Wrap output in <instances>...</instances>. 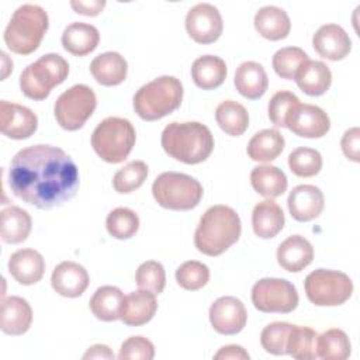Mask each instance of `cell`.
Segmentation results:
<instances>
[{
  "mask_svg": "<svg viewBox=\"0 0 360 360\" xmlns=\"http://www.w3.org/2000/svg\"><path fill=\"white\" fill-rule=\"evenodd\" d=\"M162 148L173 159L197 165L208 159L214 149V136L201 122H172L162 132Z\"/></svg>",
  "mask_w": 360,
  "mask_h": 360,
  "instance_id": "3",
  "label": "cell"
},
{
  "mask_svg": "<svg viewBox=\"0 0 360 360\" xmlns=\"http://www.w3.org/2000/svg\"><path fill=\"white\" fill-rule=\"evenodd\" d=\"M298 300L297 288L284 278H262L252 288V302L260 312L288 314L297 308Z\"/></svg>",
  "mask_w": 360,
  "mask_h": 360,
  "instance_id": "11",
  "label": "cell"
},
{
  "mask_svg": "<svg viewBox=\"0 0 360 360\" xmlns=\"http://www.w3.org/2000/svg\"><path fill=\"white\" fill-rule=\"evenodd\" d=\"M215 120L219 128L231 136L242 135L249 127L248 110L233 100H225L217 107Z\"/></svg>",
  "mask_w": 360,
  "mask_h": 360,
  "instance_id": "34",
  "label": "cell"
},
{
  "mask_svg": "<svg viewBox=\"0 0 360 360\" xmlns=\"http://www.w3.org/2000/svg\"><path fill=\"white\" fill-rule=\"evenodd\" d=\"M290 170L298 177H312L322 169V156L312 148H297L288 155Z\"/></svg>",
  "mask_w": 360,
  "mask_h": 360,
  "instance_id": "40",
  "label": "cell"
},
{
  "mask_svg": "<svg viewBox=\"0 0 360 360\" xmlns=\"http://www.w3.org/2000/svg\"><path fill=\"white\" fill-rule=\"evenodd\" d=\"M8 271L22 285L38 283L45 271V260L35 249H20L8 259Z\"/></svg>",
  "mask_w": 360,
  "mask_h": 360,
  "instance_id": "20",
  "label": "cell"
},
{
  "mask_svg": "<svg viewBox=\"0 0 360 360\" xmlns=\"http://www.w3.org/2000/svg\"><path fill=\"white\" fill-rule=\"evenodd\" d=\"M250 184L256 193L266 198L280 197L288 186L284 172L271 165L256 166L250 172Z\"/></svg>",
  "mask_w": 360,
  "mask_h": 360,
  "instance_id": "32",
  "label": "cell"
},
{
  "mask_svg": "<svg viewBox=\"0 0 360 360\" xmlns=\"http://www.w3.org/2000/svg\"><path fill=\"white\" fill-rule=\"evenodd\" d=\"M183 84L174 76H159L143 84L134 96V110L145 121H156L177 110Z\"/></svg>",
  "mask_w": 360,
  "mask_h": 360,
  "instance_id": "5",
  "label": "cell"
},
{
  "mask_svg": "<svg viewBox=\"0 0 360 360\" xmlns=\"http://www.w3.org/2000/svg\"><path fill=\"white\" fill-rule=\"evenodd\" d=\"M314 259L312 245L301 235L288 236L277 249L278 264L291 273H298L311 264Z\"/></svg>",
  "mask_w": 360,
  "mask_h": 360,
  "instance_id": "22",
  "label": "cell"
},
{
  "mask_svg": "<svg viewBox=\"0 0 360 360\" xmlns=\"http://www.w3.org/2000/svg\"><path fill=\"white\" fill-rule=\"evenodd\" d=\"M100 41L98 30L86 22H72L69 24L62 34V45L63 48L75 55L84 56L93 52Z\"/></svg>",
  "mask_w": 360,
  "mask_h": 360,
  "instance_id": "28",
  "label": "cell"
},
{
  "mask_svg": "<svg viewBox=\"0 0 360 360\" xmlns=\"http://www.w3.org/2000/svg\"><path fill=\"white\" fill-rule=\"evenodd\" d=\"M97 107V97L91 87L75 84L63 91L55 103V118L66 131L80 129Z\"/></svg>",
  "mask_w": 360,
  "mask_h": 360,
  "instance_id": "10",
  "label": "cell"
},
{
  "mask_svg": "<svg viewBox=\"0 0 360 360\" xmlns=\"http://www.w3.org/2000/svg\"><path fill=\"white\" fill-rule=\"evenodd\" d=\"M7 59H8L7 53H6V52H1V60H3V75H1V79H6L7 75H8V72L13 70V63L7 65V63H6Z\"/></svg>",
  "mask_w": 360,
  "mask_h": 360,
  "instance_id": "50",
  "label": "cell"
},
{
  "mask_svg": "<svg viewBox=\"0 0 360 360\" xmlns=\"http://www.w3.org/2000/svg\"><path fill=\"white\" fill-rule=\"evenodd\" d=\"M156 309L158 302L155 294L139 288L124 297L120 308V319L128 326H141L155 316Z\"/></svg>",
  "mask_w": 360,
  "mask_h": 360,
  "instance_id": "19",
  "label": "cell"
},
{
  "mask_svg": "<svg viewBox=\"0 0 360 360\" xmlns=\"http://www.w3.org/2000/svg\"><path fill=\"white\" fill-rule=\"evenodd\" d=\"M350 340L342 329L332 328L318 335L316 353L323 360H345L350 356Z\"/></svg>",
  "mask_w": 360,
  "mask_h": 360,
  "instance_id": "35",
  "label": "cell"
},
{
  "mask_svg": "<svg viewBox=\"0 0 360 360\" xmlns=\"http://www.w3.org/2000/svg\"><path fill=\"white\" fill-rule=\"evenodd\" d=\"M152 194L156 202L163 208L187 211L200 204L202 198V186L188 174L165 172L155 179Z\"/></svg>",
  "mask_w": 360,
  "mask_h": 360,
  "instance_id": "7",
  "label": "cell"
},
{
  "mask_svg": "<svg viewBox=\"0 0 360 360\" xmlns=\"http://www.w3.org/2000/svg\"><path fill=\"white\" fill-rule=\"evenodd\" d=\"M8 186L22 201L41 210H51L76 195L79 170L60 148L32 145L11 159Z\"/></svg>",
  "mask_w": 360,
  "mask_h": 360,
  "instance_id": "1",
  "label": "cell"
},
{
  "mask_svg": "<svg viewBox=\"0 0 360 360\" xmlns=\"http://www.w3.org/2000/svg\"><path fill=\"white\" fill-rule=\"evenodd\" d=\"M284 222V212L273 200L269 198L255 205L252 212V226L259 238H274L283 229Z\"/></svg>",
  "mask_w": 360,
  "mask_h": 360,
  "instance_id": "27",
  "label": "cell"
},
{
  "mask_svg": "<svg viewBox=\"0 0 360 360\" xmlns=\"http://www.w3.org/2000/svg\"><path fill=\"white\" fill-rule=\"evenodd\" d=\"M70 6L77 14L93 17V15H97L101 13V10L105 7V1L104 0H90V1L73 0V1H70Z\"/></svg>",
  "mask_w": 360,
  "mask_h": 360,
  "instance_id": "47",
  "label": "cell"
},
{
  "mask_svg": "<svg viewBox=\"0 0 360 360\" xmlns=\"http://www.w3.org/2000/svg\"><path fill=\"white\" fill-rule=\"evenodd\" d=\"M48 25V14L41 6L22 4L13 13L4 30V42L11 52L30 55L38 49Z\"/></svg>",
  "mask_w": 360,
  "mask_h": 360,
  "instance_id": "4",
  "label": "cell"
},
{
  "mask_svg": "<svg viewBox=\"0 0 360 360\" xmlns=\"http://www.w3.org/2000/svg\"><path fill=\"white\" fill-rule=\"evenodd\" d=\"M307 52L298 46H285L278 49L273 55V69L274 72L287 80H292L300 70V68L308 60Z\"/></svg>",
  "mask_w": 360,
  "mask_h": 360,
  "instance_id": "38",
  "label": "cell"
},
{
  "mask_svg": "<svg viewBox=\"0 0 360 360\" xmlns=\"http://www.w3.org/2000/svg\"><path fill=\"white\" fill-rule=\"evenodd\" d=\"M235 87L245 98H260L269 86V79L264 68L253 60H248L239 65L235 72Z\"/></svg>",
  "mask_w": 360,
  "mask_h": 360,
  "instance_id": "23",
  "label": "cell"
},
{
  "mask_svg": "<svg viewBox=\"0 0 360 360\" xmlns=\"http://www.w3.org/2000/svg\"><path fill=\"white\" fill-rule=\"evenodd\" d=\"M255 28L266 39H284L291 30L288 14L277 6H264L255 14Z\"/></svg>",
  "mask_w": 360,
  "mask_h": 360,
  "instance_id": "24",
  "label": "cell"
},
{
  "mask_svg": "<svg viewBox=\"0 0 360 360\" xmlns=\"http://www.w3.org/2000/svg\"><path fill=\"white\" fill-rule=\"evenodd\" d=\"M287 128L301 138H322L330 128V120L321 107L298 103L288 115Z\"/></svg>",
  "mask_w": 360,
  "mask_h": 360,
  "instance_id": "14",
  "label": "cell"
},
{
  "mask_svg": "<svg viewBox=\"0 0 360 360\" xmlns=\"http://www.w3.org/2000/svg\"><path fill=\"white\" fill-rule=\"evenodd\" d=\"M284 136L278 129L267 128L256 132L246 148L248 156L255 162H271L278 158L284 149Z\"/></svg>",
  "mask_w": 360,
  "mask_h": 360,
  "instance_id": "31",
  "label": "cell"
},
{
  "mask_svg": "<svg viewBox=\"0 0 360 360\" xmlns=\"http://www.w3.org/2000/svg\"><path fill=\"white\" fill-rule=\"evenodd\" d=\"M108 233L115 239H129L139 228V218L135 211L127 207H118L110 211L105 219Z\"/></svg>",
  "mask_w": 360,
  "mask_h": 360,
  "instance_id": "37",
  "label": "cell"
},
{
  "mask_svg": "<svg viewBox=\"0 0 360 360\" xmlns=\"http://www.w3.org/2000/svg\"><path fill=\"white\" fill-rule=\"evenodd\" d=\"M83 359H114V353L105 345H94L87 349Z\"/></svg>",
  "mask_w": 360,
  "mask_h": 360,
  "instance_id": "49",
  "label": "cell"
},
{
  "mask_svg": "<svg viewBox=\"0 0 360 360\" xmlns=\"http://www.w3.org/2000/svg\"><path fill=\"white\" fill-rule=\"evenodd\" d=\"M240 231V218L233 208L212 205L202 214L197 225L194 245L207 256H219L238 242Z\"/></svg>",
  "mask_w": 360,
  "mask_h": 360,
  "instance_id": "2",
  "label": "cell"
},
{
  "mask_svg": "<svg viewBox=\"0 0 360 360\" xmlns=\"http://www.w3.org/2000/svg\"><path fill=\"white\" fill-rule=\"evenodd\" d=\"M51 284L58 294L68 298H76L89 287V274L82 264L66 260L53 269Z\"/></svg>",
  "mask_w": 360,
  "mask_h": 360,
  "instance_id": "18",
  "label": "cell"
},
{
  "mask_svg": "<svg viewBox=\"0 0 360 360\" xmlns=\"http://www.w3.org/2000/svg\"><path fill=\"white\" fill-rule=\"evenodd\" d=\"M214 359L215 360H219V359H245L248 360L249 359V354L248 352L242 347V346H238V345H228V346H224L221 347L215 354H214Z\"/></svg>",
  "mask_w": 360,
  "mask_h": 360,
  "instance_id": "48",
  "label": "cell"
},
{
  "mask_svg": "<svg viewBox=\"0 0 360 360\" xmlns=\"http://www.w3.org/2000/svg\"><path fill=\"white\" fill-rule=\"evenodd\" d=\"M186 30L195 42L212 44L224 30L221 13L210 3H198L186 15Z\"/></svg>",
  "mask_w": 360,
  "mask_h": 360,
  "instance_id": "12",
  "label": "cell"
},
{
  "mask_svg": "<svg viewBox=\"0 0 360 360\" xmlns=\"http://www.w3.org/2000/svg\"><path fill=\"white\" fill-rule=\"evenodd\" d=\"M340 146H342L343 155L347 159L353 162H359L360 160V129L357 127L347 129L342 136Z\"/></svg>",
  "mask_w": 360,
  "mask_h": 360,
  "instance_id": "46",
  "label": "cell"
},
{
  "mask_svg": "<svg viewBox=\"0 0 360 360\" xmlns=\"http://www.w3.org/2000/svg\"><path fill=\"white\" fill-rule=\"evenodd\" d=\"M32 322V309L27 300L11 295L1 301L0 328L4 333L18 336L25 333Z\"/></svg>",
  "mask_w": 360,
  "mask_h": 360,
  "instance_id": "21",
  "label": "cell"
},
{
  "mask_svg": "<svg viewBox=\"0 0 360 360\" xmlns=\"http://www.w3.org/2000/svg\"><path fill=\"white\" fill-rule=\"evenodd\" d=\"M135 139V128L128 120L108 117L94 128L91 146L104 162L121 163L131 153Z\"/></svg>",
  "mask_w": 360,
  "mask_h": 360,
  "instance_id": "6",
  "label": "cell"
},
{
  "mask_svg": "<svg viewBox=\"0 0 360 360\" xmlns=\"http://www.w3.org/2000/svg\"><path fill=\"white\" fill-rule=\"evenodd\" d=\"M312 46L316 53L329 60H342L352 51V41L347 32L338 24H325L312 37Z\"/></svg>",
  "mask_w": 360,
  "mask_h": 360,
  "instance_id": "16",
  "label": "cell"
},
{
  "mask_svg": "<svg viewBox=\"0 0 360 360\" xmlns=\"http://www.w3.org/2000/svg\"><path fill=\"white\" fill-rule=\"evenodd\" d=\"M69 75L68 62L58 53H46L20 75V89L31 100H45L51 90Z\"/></svg>",
  "mask_w": 360,
  "mask_h": 360,
  "instance_id": "8",
  "label": "cell"
},
{
  "mask_svg": "<svg viewBox=\"0 0 360 360\" xmlns=\"http://www.w3.org/2000/svg\"><path fill=\"white\" fill-rule=\"evenodd\" d=\"M32 221L30 214L17 207H6L0 214V236L1 240L10 245L24 242L31 232Z\"/></svg>",
  "mask_w": 360,
  "mask_h": 360,
  "instance_id": "29",
  "label": "cell"
},
{
  "mask_svg": "<svg viewBox=\"0 0 360 360\" xmlns=\"http://www.w3.org/2000/svg\"><path fill=\"white\" fill-rule=\"evenodd\" d=\"M292 325L288 322H273L264 326L260 333L262 347L271 354H287V339Z\"/></svg>",
  "mask_w": 360,
  "mask_h": 360,
  "instance_id": "43",
  "label": "cell"
},
{
  "mask_svg": "<svg viewBox=\"0 0 360 360\" xmlns=\"http://www.w3.org/2000/svg\"><path fill=\"white\" fill-rule=\"evenodd\" d=\"M124 300V292L114 285H103L96 290L90 298V311L93 315L104 322L120 319V308Z\"/></svg>",
  "mask_w": 360,
  "mask_h": 360,
  "instance_id": "33",
  "label": "cell"
},
{
  "mask_svg": "<svg viewBox=\"0 0 360 360\" xmlns=\"http://www.w3.org/2000/svg\"><path fill=\"white\" fill-rule=\"evenodd\" d=\"M316 339L318 333L312 328L292 325L285 346L287 354L298 360L316 359Z\"/></svg>",
  "mask_w": 360,
  "mask_h": 360,
  "instance_id": "36",
  "label": "cell"
},
{
  "mask_svg": "<svg viewBox=\"0 0 360 360\" xmlns=\"http://www.w3.org/2000/svg\"><path fill=\"white\" fill-rule=\"evenodd\" d=\"M210 280V269L207 264L197 262V260H188L180 264L176 270V281L177 284L188 291H195L202 288Z\"/></svg>",
  "mask_w": 360,
  "mask_h": 360,
  "instance_id": "41",
  "label": "cell"
},
{
  "mask_svg": "<svg viewBox=\"0 0 360 360\" xmlns=\"http://www.w3.org/2000/svg\"><path fill=\"white\" fill-rule=\"evenodd\" d=\"M136 284L141 290L160 294L166 285V273L162 263L156 260L143 262L136 270Z\"/></svg>",
  "mask_w": 360,
  "mask_h": 360,
  "instance_id": "42",
  "label": "cell"
},
{
  "mask_svg": "<svg viewBox=\"0 0 360 360\" xmlns=\"http://www.w3.org/2000/svg\"><path fill=\"white\" fill-rule=\"evenodd\" d=\"M300 103V98L291 91H277L269 101V118L276 127L287 128V120L291 110Z\"/></svg>",
  "mask_w": 360,
  "mask_h": 360,
  "instance_id": "44",
  "label": "cell"
},
{
  "mask_svg": "<svg viewBox=\"0 0 360 360\" xmlns=\"http://www.w3.org/2000/svg\"><path fill=\"white\" fill-rule=\"evenodd\" d=\"M38 117L28 107L0 101V131L11 139H27L37 131Z\"/></svg>",
  "mask_w": 360,
  "mask_h": 360,
  "instance_id": "15",
  "label": "cell"
},
{
  "mask_svg": "<svg viewBox=\"0 0 360 360\" xmlns=\"http://www.w3.org/2000/svg\"><path fill=\"white\" fill-rule=\"evenodd\" d=\"M248 321V312L243 302L236 297H219L210 307V322L221 335L239 333Z\"/></svg>",
  "mask_w": 360,
  "mask_h": 360,
  "instance_id": "13",
  "label": "cell"
},
{
  "mask_svg": "<svg viewBox=\"0 0 360 360\" xmlns=\"http://www.w3.org/2000/svg\"><path fill=\"white\" fill-rule=\"evenodd\" d=\"M301 91L308 96H322L328 91L332 83L330 69L321 60L308 59L294 77Z\"/></svg>",
  "mask_w": 360,
  "mask_h": 360,
  "instance_id": "26",
  "label": "cell"
},
{
  "mask_svg": "<svg viewBox=\"0 0 360 360\" xmlns=\"http://www.w3.org/2000/svg\"><path fill=\"white\" fill-rule=\"evenodd\" d=\"M148 177V166L142 160H134L121 167L112 177V187L117 193L128 194L139 188Z\"/></svg>",
  "mask_w": 360,
  "mask_h": 360,
  "instance_id": "39",
  "label": "cell"
},
{
  "mask_svg": "<svg viewBox=\"0 0 360 360\" xmlns=\"http://www.w3.org/2000/svg\"><path fill=\"white\" fill-rule=\"evenodd\" d=\"M304 288L307 298L318 307H336L345 304L353 292L352 278L338 270L316 269L311 271Z\"/></svg>",
  "mask_w": 360,
  "mask_h": 360,
  "instance_id": "9",
  "label": "cell"
},
{
  "mask_svg": "<svg viewBox=\"0 0 360 360\" xmlns=\"http://www.w3.org/2000/svg\"><path fill=\"white\" fill-rule=\"evenodd\" d=\"M225 60L215 55H204L197 58L191 66V77L197 87L212 90L219 87L226 77Z\"/></svg>",
  "mask_w": 360,
  "mask_h": 360,
  "instance_id": "30",
  "label": "cell"
},
{
  "mask_svg": "<svg viewBox=\"0 0 360 360\" xmlns=\"http://www.w3.org/2000/svg\"><path fill=\"white\" fill-rule=\"evenodd\" d=\"M155 356L153 343L143 336H131L121 345L120 360H152Z\"/></svg>",
  "mask_w": 360,
  "mask_h": 360,
  "instance_id": "45",
  "label": "cell"
},
{
  "mask_svg": "<svg viewBox=\"0 0 360 360\" xmlns=\"http://www.w3.org/2000/svg\"><path fill=\"white\" fill-rule=\"evenodd\" d=\"M90 72L97 83L117 86L125 80L128 63L118 52H104L91 60Z\"/></svg>",
  "mask_w": 360,
  "mask_h": 360,
  "instance_id": "25",
  "label": "cell"
},
{
  "mask_svg": "<svg viewBox=\"0 0 360 360\" xmlns=\"http://www.w3.org/2000/svg\"><path fill=\"white\" fill-rule=\"evenodd\" d=\"M287 204L295 221L308 222L319 217L325 205V198L316 186L301 184L290 191Z\"/></svg>",
  "mask_w": 360,
  "mask_h": 360,
  "instance_id": "17",
  "label": "cell"
}]
</instances>
